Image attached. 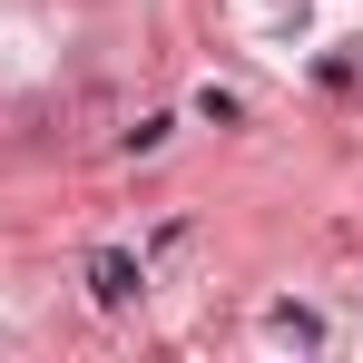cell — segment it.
Instances as JSON below:
<instances>
[{"label": "cell", "mask_w": 363, "mask_h": 363, "mask_svg": "<svg viewBox=\"0 0 363 363\" xmlns=\"http://www.w3.org/2000/svg\"><path fill=\"white\" fill-rule=\"evenodd\" d=\"M89 275H99V295H108V304H128V295H138V265H128V255H99Z\"/></svg>", "instance_id": "cell-1"}]
</instances>
